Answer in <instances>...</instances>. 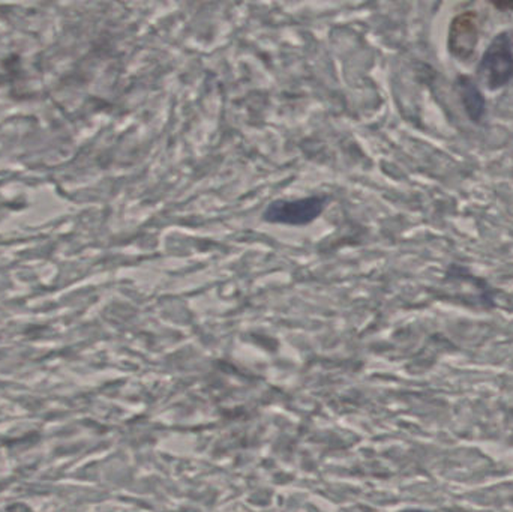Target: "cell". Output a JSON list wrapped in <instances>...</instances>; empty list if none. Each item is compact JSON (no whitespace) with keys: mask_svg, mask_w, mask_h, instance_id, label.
I'll list each match as a JSON object with an SVG mask.
<instances>
[{"mask_svg":"<svg viewBox=\"0 0 513 512\" xmlns=\"http://www.w3.org/2000/svg\"><path fill=\"white\" fill-rule=\"evenodd\" d=\"M479 79L486 89L499 90L513 79V44L509 32L494 38L478 66Z\"/></svg>","mask_w":513,"mask_h":512,"instance_id":"6da1fadb","label":"cell"},{"mask_svg":"<svg viewBox=\"0 0 513 512\" xmlns=\"http://www.w3.org/2000/svg\"><path fill=\"white\" fill-rule=\"evenodd\" d=\"M325 200L320 197H310L301 200H279L275 203L269 204L264 210L263 218L269 223L282 224H308L318 218L323 212Z\"/></svg>","mask_w":513,"mask_h":512,"instance_id":"7a4b0ae2","label":"cell"},{"mask_svg":"<svg viewBox=\"0 0 513 512\" xmlns=\"http://www.w3.org/2000/svg\"><path fill=\"white\" fill-rule=\"evenodd\" d=\"M479 41L478 15L473 11H465L456 15L449 27L448 47L450 55L459 60H469L476 51Z\"/></svg>","mask_w":513,"mask_h":512,"instance_id":"3957f363","label":"cell"},{"mask_svg":"<svg viewBox=\"0 0 513 512\" xmlns=\"http://www.w3.org/2000/svg\"><path fill=\"white\" fill-rule=\"evenodd\" d=\"M456 90L470 120L474 124H480L486 111V101L479 89L478 83L469 75H459L456 79Z\"/></svg>","mask_w":513,"mask_h":512,"instance_id":"277c9868","label":"cell"},{"mask_svg":"<svg viewBox=\"0 0 513 512\" xmlns=\"http://www.w3.org/2000/svg\"><path fill=\"white\" fill-rule=\"evenodd\" d=\"M493 5L502 11L513 10V2H510V4L509 2H500V4H493Z\"/></svg>","mask_w":513,"mask_h":512,"instance_id":"5b68a950","label":"cell"},{"mask_svg":"<svg viewBox=\"0 0 513 512\" xmlns=\"http://www.w3.org/2000/svg\"><path fill=\"white\" fill-rule=\"evenodd\" d=\"M402 512H428V511H420V509H409V511H402Z\"/></svg>","mask_w":513,"mask_h":512,"instance_id":"8992f818","label":"cell"}]
</instances>
